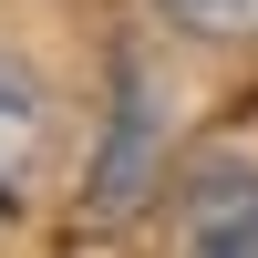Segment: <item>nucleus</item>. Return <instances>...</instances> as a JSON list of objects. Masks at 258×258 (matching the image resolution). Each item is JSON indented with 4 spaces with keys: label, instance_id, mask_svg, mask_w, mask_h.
Here are the masks:
<instances>
[{
    "label": "nucleus",
    "instance_id": "nucleus-3",
    "mask_svg": "<svg viewBox=\"0 0 258 258\" xmlns=\"http://www.w3.org/2000/svg\"><path fill=\"white\" fill-rule=\"evenodd\" d=\"M41 165H52V83L21 52H0V217L41 197Z\"/></svg>",
    "mask_w": 258,
    "mask_h": 258
},
{
    "label": "nucleus",
    "instance_id": "nucleus-4",
    "mask_svg": "<svg viewBox=\"0 0 258 258\" xmlns=\"http://www.w3.org/2000/svg\"><path fill=\"white\" fill-rule=\"evenodd\" d=\"M145 11L186 41H258V0H145Z\"/></svg>",
    "mask_w": 258,
    "mask_h": 258
},
{
    "label": "nucleus",
    "instance_id": "nucleus-2",
    "mask_svg": "<svg viewBox=\"0 0 258 258\" xmlns=\"http://www.w3.org/2000/svg\"><path fill=\"white\" fill-rule=\"evenodd\" d=\"M176 238L207 258H258V165L248 155H197L176 186Z\"/></svg>",
    "mask_w": 258,
    "mask_h": 258
},
{
    "label": "nucleus",
    "instance_id": "nucleus-1",
    "mask_svg": "<svg viewBox=\"0 0 258 258\" xmlns=\"http://www.w3.org/2000/svg\"><path fill=\"white\" fill-rule=\"evenodd\" d=\"M155 145H165V124H155V73L124 52V62H114V114H103V155H93V217H124V207L155 197Z\"/></svg>",
    "mask_w": 258,
    "mask_h": 258
}]
</instances>
